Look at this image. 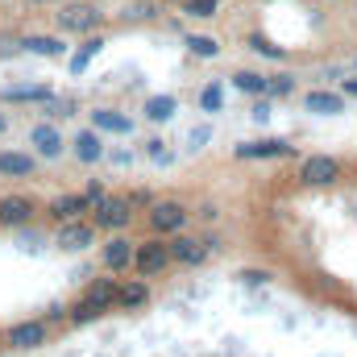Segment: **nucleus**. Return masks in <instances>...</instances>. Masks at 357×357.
<instances>
[{"mask_svg": "<svg viewBox=\"0 0 357 357\" xmlns=\"http://www.w3.org/2000/svg\"><path fill=\"white\" fill-rule=\"evenodd\" d=\"M100 8L96 4H67L63 13H59V29L63 33H91L96 25H100Z\"/></svg>", "mask_w": 357, "mask_h": 357, "instance_id": "nucleus-1", "label": "nucleus"}, {"mask_svg": "<svg viewBox=\"0 0 357 357\" xmlns=\"http://www.w3.org/2000/svg\"><path fill=\"white\" fill-rule=\"evenodd\" d=\"M299 178H303V183H312V187H328V183H337V178H341V162H337V158H328V154H312V158H303Z\"/></svg>", "mask_w": 357, "mask_h": 357, "instance_id": "nucleus-2", "label": "nucleus"}, {"mask_svg": "<svg viewBox=\"0 0 357 357\" xmlns=\"http://www.w3.org/2000/svg\"><path fill=\"white\" fill-rule=\"evenodd\" d=\"M167 262H171V245H162V241H146L133 254V270L137 274H158V270H167Z\"/></svg>", "mask_w": 357, "mask_h": 357, "instance_id": "nucleus-3", "label": "nucleus"}, {"mask_svg": "<svg viewBox=\"0 0 357 357\" xmlns=\"http://www.w3.org/2000/svg\"><path fill=\"white\" fill-rule=\"evenodd\" d=\"M129 220H133L129 199H108V195H104V199L96 204V225H100V229H125Z\"/></svg>", "mask_w": 357, "mask_h": 357, "instance_id": "nucleus-4", "label": "nucleus"}, {"mask_svg": "<svg viewBox=\"0 0 357 357\" xmlns=\"http://www.w3.org/2000/svg\"><path fill=\"white\" fill-rule=\"evenodd\" d=\"M150 225L158 229V233H175L187 225V208L175 204V199H162V204H154V212H150Z\"/></svg>", "mask_w": 357, "mask_h": 357, "instance_id": "nucleus-5", "label": "nucleus"}, {"mask_svg": "<svg viewBox=\"0 0 357 357\" xmlns=\"http://www.w3.org/2000/svg\"><path fill=\"white\" fill-rule=\"evenodd\" d=\"M42 341H46V324L42 320H21V324L8 328V345L13 349H38Z\"/></svg>", "mask_w": 357, "mask_h": 357, "instance_id": "nucleus-6", "label": "nucleus"}, {"mask_svg": "<svg viewBox=\"0 0 357 357\" xmlns=\"http://www.w3.org/2000/svg\"><path fill=\"white\" fill-rule=\"evenodd\" d=\"M29 146L42 154V158H59L63 154V133L54 125H33L29 129Z\"/></svg>", "mask_w": 357, "mask_h": 357, "instance_id": "nucleus-7", "label": "nucleus"}, {"mask_svg": "<svg viewBox=\"0 0 357 357\" xmlns=\"http://www.w3.org/2000/svg\"><path fill=\"white\" fill-rule=\"evenodd\" d=\"M291 146L278 142V137H266V142H241L237 146V158H287Z\"/></svg>", "mask_w": 357, "mask_h": 357, "instance_id": "nucleus-8", "label": "nucleus"}, {"mask_svg": "<svg viewBox=\"0 0 357 357\" xmlns=\"http://www.w3.org/2000/svg\"><path fill=\"white\" fill-rule=\"evenodd\" d=\"M33 216V204L25 195H4L0 199V225H25Z\"/></svg>", "mask_w": 357, "mask_h": 357, "instance_id": "nucleus-9", "label": "nucleus"}, {"mask_svg": "<svg viewBox=\"0 0 357 357\" xmlns=\"http://www.w3.org/2000/svg\"><path fill=\"white\" fill-rule=\"evenodd\" d=\"M91 241H96V233H91L88 225H75V220H67V225H63V233H59V245H63V250H71V254L88 250Z\"/></svg>", "mask_w": 357, "mask_h": 357, "instance_id": "nucleus-10", "label": "nucleus"}, {"mask_svg": "<svg viewBox=\"0 0 357 357\" xmlns=\"http://www.w3.org/2000/svg\"><path fill=\"white\" fill-rule=\"evenodd\" d=\"M307 112H316V116H337V112H345V100L337 96V91H307Z\"/></svg>", "mask_w": 357, "mask_h": 357, "instance_id": "nucleus-11", "label": "nucleus"}, {"mask_svg": "<svg viewBox=\"0 0 357 357\" xmlns=\"http://www.w3.org/2000/svg\"><path fill=\"white\" fill-rule=\"evenodd\" d=\"M91 129H100V133H133V121L112 112V108H96L91 112Z\"/></svg>", "mask_w": 357, "mask_h": 357, "instance_id": "nucleus-12", "label": "nucleus"}, {"mask_svg": "<svg viewBox=\"0 0 357 357\" xmlns=\"http://www.w3.org/2000/svg\"><path fill=\"white\" fill-rule=\"evenodd\" d=\"M133 254H137V250H133V245H129L125 237H112V241L104 245V266H108V270H125V266H133Z\"/></svg>", "mask_w": 357, "mask_h": 357, "instance_id": "nucleus-13", "label": "nucleus"}, {"mask_svg": "<svg viewBox=\"0 0 357 357\" xmlns=\"http://www.w3.org/2000/svg\"><path fill=\"white\" fill-rule=\"evenodd\" d=\"M0 175H8V178L33 175V154H17V150H4V154H0Z\"/></svg>", "mask_w": 357, "mask_h": 357, "instance_id": "nucleus-14", "label": "nucleus"}, {"mask_svg": "<svg viewBox=\"0 0 357 357\" xmlns=\"http://www.w3.org/2000/svg\"><path fill=\"white\" fill-rule=\"evenodd\" d=\"M88 204H91L88 195H59V199H50V212H54L59 220H75Z\"/></svg>", "mask_w": 357, "mask_h": 357, "instance_id": "nucleus-15", "label": "nucleus"}, {"mask_svg": "<svg viewBox=\"0 0 357 357\" xmlns=\"http://www.w3.org/2000/svg\"><path fill=\"white\" fill-rule=\"evenodd\" d=\"M75 154H79V162H96V158L104 154V142H100V129H84V133L75 137Z\"/></svg>", "mask_w": 357, "mask_h": 357, "instance_id": "nucleus-16", "label": "nucleus"}, {"mask_svg": "<svg viewBox=\"0 0 357 357\" xmlns=\"http://www.w3.org/2000/svg\"><path fill=\"white\" fill-rule=\"evenodd\" d=\"M204 254H208V245H204V241H191V237H178L175 245H171V258H178V262H187V266L204 262Z\"/></svg>", "mask_w": 357, "mask_h": 357, "instance_id": "nucleus-17", "label": "nucleus"}, {"mask_svg": "<svg viewBox=\"0 0 357 357\" xmlns=\"http://www.w3.org/2000/svg\"><path fill=\"white\" fill-rule=\"evenodd\" d=\"M25 50L29 54H42V59H63V38H25Z\"/></svg>", "mask_w": 357, "mask_h": 357, "instance_id": "nucleus-18", "label": "nucleus"}, {"mask_svg": "<svg viewBox=\"0 0 357 357\" xmlns=\"http://www.w3.org/2000/svg\"><path fill=\"white\" fill-rule=\"evenodd\" d=\"M0 100H8V104H25V100L46 104V100H50V88H4L0 91Z\"/></svg>", "mask_w": 357, "mask_h": 357, "instance_id": "nucleus-19", "label": "nucleus"}, {"mask_svg": "<svg viewBox=\"0 0 357 357\" xmlns=\"http://www.w3.org/2000/svg\"><path fill=\"white\" fill-rule=\"evenodd\" d=\"M84 299H88V303H96V307L104 312L108 303H116V287H112L108 278H100V282H91V287H88V295H84Z\"/></svg>", "mask_w": 357, "mask_h": 357, "instance_id": "nucleus-20", "label": "nucleus"}, {"mask_svg": "<svg viewBox=\"0 0 357 357\" xmlns=\"http://www.w3.org/2000/svg\"><path fill=\"white\" fill-rule=\"evenodd\" d=\"M146 116L150 121H171L175 116V96H150L146 100Z\"/></svg>", "mask_w": 357, "mask_h": 357, "instance_id": "nucleus-21", "label": "nucleus"}, {"mask_svg": "<svg viewBox=\"0 0 357 357\" xmlns=\"http://www.w3.org/2000/svg\"><path fill=\"white\" fill-rule=\"evenodd\" d=\"M146 299H150L146 282H125V287L116 291V303H121V307H142Z\"/></svg>", "mask_w": 357, "mask_h": 357, "instance_id": "nucleus-22", "label": "nucleus"}, {"mask_svg": "<svg viewBox=\"0 0 357 357\" xmlns=\"http://www.w3.org/2000/svg\"><path fill=\"white\" fill-rule=\"evenodd\" d=\"M241 91H250V96H266L270 91V79L266 75H258V71H237V79H233Z\"/></svg>", "mask_w": 357, "mask_h": 357, "instance_id": "nucleus-23", "label": "nucleus"}, {"mask_svg": "<svg viewBox=\"0 0 357 357\" xmlns=\"http://www.w3.org/2000/svg\"><path fill=\"white\" fill-rule=\"evenodd\" d=\"M187 50H191L195 59H216V54H220L216 38H208V33H191V38H187Z\"/></svg>", "mask_w": 357, "mask_h": 357, "instance_id": "nucleus-24", "label": "nucleus"}, {"mask_svg": "<svg viewBox=\"0 0 357 357\" xmlns=\"http://www.w3.org/2000/svg\"><path fill=\"white\" fill-rule=\"evenodd\" d=\"M100 46H104L100 38H88V42L79 46V54L71 59V71H75V75H84V71H88V63H91V59H96V54H100Z\"/></svg>", "mask_w": 357, "mask_h": 357, "instance_id": "nucleus-25", "label": "nucleus"}, {"mask_svg": "<svg viewBox=\"0 0 357 357\" xmlns=\"http://www.w3.org/2000/svg\"><path fill=\"white\" fill-rule=\"evenodd\" d=\"M191 17H216V0H187Z\"/></svg>", "mask_w": 357, "mask_h": 357, "instance_id": "nucleus-26", "label": "nucleus"}, {"mask_svg": "<svg viewBox=\"0 0 357 357\" xmlns=\"http://www.w3.org/2000/svg\"><path fill=\"white\" fill-rule=\"evenodd\" d=\"M250 46H254L258 54H266V59H282V46H274L266 38H250Z\"/></svg>", "mask_w": 357, "mask_h": 357, "instance_id": "nucleus-27", "label": "nucleus"}, {"mask_svg": "<svg viewBox=\"0 0 357 357\" xmlns=\"http://www.w3.org/2000/svg\"><path fill=\"white\" fill-rule=\"evenodd\" d=\"M199 104H204L208 112H216V108H220V84H208L204 96H199Z\"/></svg>", "mask_w": 357, "mask_h": 357, "instance_id": "nucleus-28", "label": "nucleus"}, {"mask_svg": "<svg viewBox=\"0 0 357 357\" xmlns=\"http://www.w3.org/2000/svg\"><path fill=\"white\" fill-rule=\"evenodd\" d=\"M208 137H212V129H208V125H199V129H191V133H187V146H191V150H204V142H208Z\"/></svg>", "mask_w": 357, "mask_h": 357, "instance_id": "nucleus-29", "label": "nucleus"}, {"mask_svg": "<svg viewBox=\"0 0 357 357\" xmlns=\"http://www.w3.org/2000/svg\"><path fill=\"white\" fill-rule=\"evenodd\" d=\"M291 88H295V84H291V75H274V79H270V91H266V96H287Z\"/></svg>", "mask_w": 357, "mask_h": 357, "instance_id": "nucleus-30", "label": "nucleus"}, {"mask_svg": "<svg viewBox=\"0 0 357 357\" xmlns=\"http://www.w3.org/2000/svg\"><path fill=\"white\" fill-rule=\"evenodd\" d=\"M146 146H150V158H154V162H167V158H171L162 142H146Z\"/></svg>", "mask_w": 357, "mask_h": 357, "instance_id": "nucleus-31", "label": "nucleus"}, {"mask_svg": "<svg viewBox=\"0 0 357 357\" xmlns=\"http://www.w3.org/2000/svg\"><path fill=\"white\" fill-rule=\"evenodd\" d=\"M241 278H245V282H250V287H258V282H266L270 274H266V270H245V274H241Z\"/></svg>", "mask_w": 357, "mask_h": 357, "instance_id": "nucleus-32", "label": "nucleus"}, {"mask_svg": "<svg viewBox=\"0 0 357 357\" xmlns=\"http://www.w3.org/2000/svg\"><path fill=\"white\" fill-rule=\"evenodd\" d=\"M88 199H91V204H100V199H104V187H100V183H91V187H88Z\"/></svg>", "mask_w": 357, "mask_h": 357, "instance_id": "nucleus-33", "label": "nucleus"}, {"mask_svg": "<svg viewBox=\"0 0 357 357\" xmlns=\"http://www.w3.org/2000/svg\"><path fill=\"white\" fill-rule=\"evenodd\" d=\"M345 96H357V79H345Z\"/></svg>", "mask_w": 357, "mask_h": 357, "instance_id": "nucleus-34", "label": "nucleus"}, {"mask_svg": "<svg viewBox=\"0 0 357 357\" xmlns=\"http://www.w3.org/2000/svg\"><path fill=\"white\" fill-rule=\"evenodd\" d=\"M0 133H4V116H0Z\"/></svg>", "mask_w": 357, "mask_h": 357, "instance_id": "nucleus-35", "label": "nucleus"}]
</instances>
